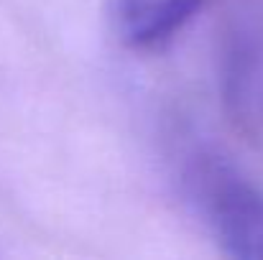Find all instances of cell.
<instances>
[{"mask_svg": "<svg viewBox=\"0 0 263 260\" xmlns=\"http://www.w3.org/2000/svg\"><path fill=\"white\" fill-rule=\"evenodd\" d=\"M189 186L222 250L233 258L263 260V191L210 156L192 166Z\"/></svg>", "mask_w": 263, "mask_h": 260, "instance_id": "cell-1", "label": "cell"}, {"mask_svg": "<svg viewBox=\"0 0 263 260\" xmlns=\"http://www.w3.org/2000/svg\"><path fill=\"white\" fill-rule=\"evenodd\" d=\"M204 0H112L110 21L130 49H156L174 38Z\"/></svg>", "mask_w": 263, "mask_h": 260, "instance_id": "cell-2", "label": "cell"}]
</instances>
